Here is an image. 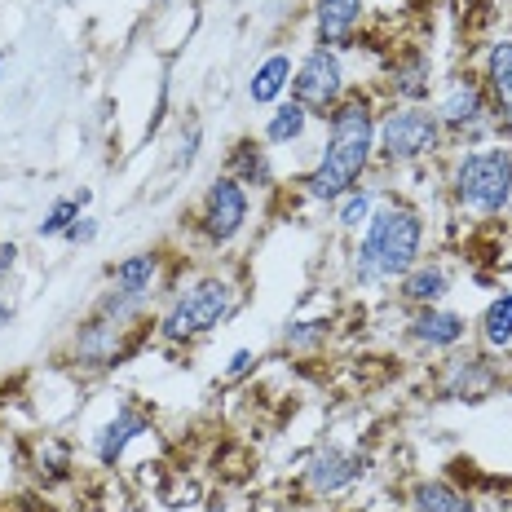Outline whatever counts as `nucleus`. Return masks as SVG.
<instances>
[{"mask_svg":"<svg viewBox=\"0 0 512 512\" xmlns=\"http://www.w3.org/2000/svg\"><path fill=\"white\" fill-rule=\"evenodd\" d=\"M486 98L490 111L512 128V40H495L486 53Z\"/></svg>","mask_w":512,"mask_h":512,"instance_id":"11","label":"nucleus"},{"mask_svg":"<svg viewBox=\"0 0 512 512\" xmlns=\"http://www.w3.org/2000/svg\"><path fill=\"white\" fill-rule=\"evenodd\" d=\"M376 142L389 164H411V159H424L429 151H437L442 124H437V115L424 111V106H398V111L384 115Z\"/></svg>","mask_w":512,"mask_h":512,"instance_id":"5","label":"nucleus"},{"mask_svg":"<svg viewBox=\"0 0 512 512\" xmlns=\"http://www.w3.org/2000/svg\"><path fill=\"white\" fill-rule=\"evenodd\" d=\"M327 332V323H296V332H287V345L292 349H305L309 340H318Z\"/></svg>","mask_w":512,"mask_h":512,"instance_id":"24","label":"nucleus"},{"mask_svg":"<svg viewBox=\"0 0 512 512\" xmlns=\"http://www.w3.org/2000/svg\"><path fill=\"white\" fill-rule=\"evenodd\" d=\"M9 323V305H5V296H0V327Z\"/></svg>","mask_w":512,"mask_h":512,"instance_id":"29","label":"nucleus"},{"mask_svg":"<svg viewBox=\"0 0 512 512\" xmlns=\"http://www.w3.org/2000/svg\"><path fill=\"white\" fill-rule=\"evenodd\" d=\"M89 204V190H80L76 199H58V204L49 208V217L40 221V239H53V234H67L71 226L80 221V208Z\"/></svg>","mask_w":512,"mask_h":512,"instance_id":"22","label":"nucleus"},{"mask_svg":"<svg viewBox=\"0 0 512 512\" xmlns=\"http://www.w3.org/2000/svg\"><path fill=\"white\" fill-rule=\"evenodd\" d=\"M234 309V287L226 279H199L195 287L173 301V309L164 314L159 332L164 340H195V336H208L212 327H221Z\"/></svg>","mask_w":512,"mask_h":512,"instance_id":"4","label":"nucleus"},{"mask_svg":"<svg viewBox=\"0 0 512 512\" xmlns=\"http://www.w3.org/2000/svg\"><path fill=\"white\" fill-rule=\"evenodd\" d=\"M345 98V67L332 45H318L292 76V102H301L309 115H332Z\"/></svg>","mask_w":512,"mask_h":512,"instance_id":"6","label":"nucleus"},{"mask_svg":"<svg viewBox=\"0 0 512 512\" xmlns=\"http://www.w3.org/2000/svg\"><path fill=\"white\" fill-rule=\"evenodd\" d=\"M142 433H151V420L124 407V411H115V420H106V424H102V433H98V442H93V451H98V460L111 468V464H120L124 446H128V442H137Z\"/></svg>","mask_w":512,"mask_h":512,"instance_id":"12","label":"nucleus"},{"mask_svg":"<svg viewBox=\"0 0 512 512\" xmlns=\"http://www.w3.org/2000/svg\"><path fill=\"white\" fill-rule=\"evenodd\" d=\"M287 84H292V58H287V53H270V58H265L261 67L252 71L248 98H252L256 106H270V102L283 98Z\"/></svg>","mask_w":512,"mask_h":512,"instance_id":"16","label":"nucleus"},{"mask_svg":"<svg viewBox=\"0 0 512 512\" xmlns=\"http://www.w3.org/2000/svg\"><path fill=\"white\" fill-rule=\"evenodd\" d=\"M371 151H376V120H371L367 98H345L332 111V133H327L323 159L305 177L309 199H345L367 173Z\"/></svg>","mask_w":512,"mask_h":512,"instance_id":"1","label":"nucleus"},{"mask_svg":"<svg viewBox=\"0 0 512 512\" xmlns=\"http://www.w3.org/2000/svg\"><path fill=\"white\" fill-rule=\"evenodd\" d=\"M468 336V318H460L455 309H437V305H424L420 314L411 318V340L429 349H451Z\"/></svg>","mask_w":512,"mask_h":512,"instance_id":"10","label":"nucleus"},{"mask_svg":"<svg viewBox=\"0 0 512 512\" xmlns=\"http://www.w3.org/2000/svg\"><path fill=\"white\" fill-rule=\"evenodd\" d=\"M199 137H204V133H199V128H190L186 146H181V159H177V164H181V168H190V164H195V151H199Z\"/></svg>","mask_w":512,"mask_h":512,"instance_id":"26","label":"nucleus"},{"mask_svg":"<svg viewBox=\"0 0 512 512\" xmlns=\"http://www.w3.org/2000/svg\"><path fill=\"white\" fill-rule=\"evenodd\" d=\"M305 124H309V111L301 102H283L279 111L265 120V142L270 146H287V142H301L305 137Z\"/></svg>","mask_w":512,"mask_h":512,"instance_id":"19","label":"nucleus"},{"mask_svg":"<svg viewBox=\"0 0 512 512\" xmlns=\"http://www.w3.org/2000/svg\"><path fill=\"white\" fill-rule=\"evenodd\" d=\"M230 177L239 186H265L270 181V159H265V146L256 142H239L230 155Z\"/></svg>","mask_w":512,"mask_h":512,"instance_id":"20","label":"nucleus"},{"mask_svg":"<svg viewBox=\"0 0 512 512\" xmlns=\"http://www.w3.org/2000/svg\"><path fill=\"white\" fill-rule=\"evenodd\" d=\"M446 292H451V274L442 265H411L402 274V301L411 305H437Z\"/></svg>","mask_w":512,"mask_h":512,"instance_id":"17","label":"nucleus"},{"mask_svg":"<svg viewBox=\"0 0 512 512\" xmlns=\"http://www.w3.org/2000/svg\"><path fill=\"white\" fill-rule=\"evenodd\" d=\"M482 340L486 349H508L512 345V287L499 292L482 314Z\"/></svg>","mask_w":512,"mask_h":512,"instance_id":"21","label":"nucleus"},{"mask_svg":"<svg viewBox=\"0 0 512 512\" xmlns=\"http://www.w3.org/2000/svg\"><path fill=\"white\" fill-rule=\"evenodd\" d=\"M93 234H98V221H93V217H80L76 226L67 230V239H71V243H93Z\"/></svg>","mask_w":512,"mask_h":512,"instance_id":"25","label":"nucleus"},{"mask_svg":"<svg viewBox=\"0 0 512 512\" xmlns=\"http://www.w3.org/2000/svg\"><path fill=\"white\" fill-rule=\"evenodd\" d=\"M508 354H512V345H508Z\"/></svg>","mask_w":512,"mask_h":512,"instance_id":"31","label":"nucleus"},{"mask_svg":"<svg viewBox=\"0 0 512 512\" xmlns=\"http://www.w3.org/2000/svg\"><path fill=\"white\" fill-rule=\"evenodd\" d=\"M367 473V460L358 451H340V446H323V451L309 460L305 468V482L314 495H340Z\"/></svg>","mask_w":512,"mask_h":512,"instance_id":"9","label":"nucleus"},{"mask_svg":"<svg viewBox=\"0 0 512 512\" xmlns=\"http://www.w3.org/2000/svg\"><path fill=\"white\" fill-rule=\"evenodd\" d=\"M495 367L490 358H455L451 371H446V398H460V402H477L486 389H495Z\"/></svg>","mask_w":512,"mask_h":512,"instance_id":"13","label":"nucleus"},{"mask_svg":"<svg viewBox=\"0 0 512 512\" xmlns=\"http://www.w3.org/2000/svg\"><path fill=\"white\" fill-rule=\"evenodd\" d=\"M155 274H159V256L155 252H137V256H124V261L111 270V287L120 296L146 301L151 287H155Z\"/></svg>","mask_w":512,"mask_h":512,"instance_id":"15","label":"nucleus"},{"mask_svg":"<svg viewBox=\"0 0 512 512\" xmlns=\"http://www.w3.org/2000/svg\"><path fill=\"white\" fill-rule=\"evenodd\" d=\"M248 226V190L234 177H217L204 195V208H199V230H204L208 243H230L234 234Z\"/></svg>","mask_w":512,"mask_h":512,"instance_id":"7","label":"nucleus"},{"mask_svg":"<svg viewBox=\"0 0 512 512\" xmlns=\"http://www.w3.org/2000/svg\"><path fill=\"white\" fill-rule=\"evenodd\" d=\"M437 124L451 128V133H464V137L468 133L482 137L486 124H490V98H486V89L477 80H455L451 89H446L442 106H437Z\"/></svg>","mask_w":512,"mask_h":512,"instance_id":"8","label":"nucleus"},{"mask_svg":"<svg viewBox=\"0 0 512 512\" xmlns=\"http://www.w3.org/2000/svg\"><path fill=\"white\" fill-rule=\"evenodd\" d=\"M420 243H424V221L415 217L411 208H380L371 212L367 230H362L358 243V279L376 283V279H402L411 265H420Z\"/></svg>","mask_w":512,"mask_h":512,"instance_id":"2","label":"nucleus"},{"mask_svg":"<svg viewBox=\"0 0 512 512\" xmlns=\"http://www.w3.org/2000/svg\"><path fill=\"white\" fill-rule=\"evenodd\" d=\"M362 18V0H314V27L323 45H345Z\"/></svg>","mask_w":512,"mask_h":512,"instance_id":"14","label":"nucleus"},{"mask_svg":"<svg viewBox=\"0 0 512 512\" xmlns=\"http://www.w3.org/2000/svg\"><path fill=\"white\" fill-rule=\"evenodd\" d=\"M14 261H18V248H14V243H0V274L14 270Z\"/></svg>","mask_w":512,"mask_h":512,"instance_id":"28","label":"nucleus"},{"mask_svg":"<svg viewBox=\"0 0 512 512\" xmlns=\"http://www.w3.org/2000/svg\"><path fill=\"white\" fill-rule=\"evenodd\" d=\"M0 71H5V49H0Z\"/></svg>","mask_w":512,"mask_h":512,"instance_id":"30","label":"nucleus"},{"mask_svg":"<svg viewBox=\"0 0 512 512\" xmlns=\"http://www.w3.org/2000/svg\"><path fill=\"white\" fill-rule=\"evenodd\" d=\"M411 512H473V499L451 482H420L411 490Z\"/></svg>","mask_w":512,"mask_h":512,"instance_id":"18","label":"nucleus"},{"mask_svg":"<svg viewBox=\"0 0 512 512\" xmlns=\"http://www.w3.org/2000/svg\"><path fill=\"white\" fill-rule=\"evenodd\" d=\"M362 221H371V195L354 186V190L345 195V204H340V226H345V230H358Z\"/></svg>","mask_w":512,"mask_h":512,"instance_id":"23","label":"nucleus"},{"mask_svg":"<svg viewBox=\"0 0 512 512\" xmlns=\"http://www.w3.org/2000/svg\"><path fill=\"white\" fill-rule=\"evenodd\" d=\"M455 199L468 212L499 217L512 204V146H482L455 164Z\"/></svg>","mask_w":512,"mask_h":512,"instance_id":"3","label":"nucleus"},{"mask_svg":"<svg viewBox=\"0 0 512 512\" xmlns=\"http://www.w3.org/2000/svg\"><path fill=\"white\" fill-rule=\"evenodd\" d=\"M252 354H248V349H239V354H234L230 358V367H226V376H243V371H252Z\"/></svg>","mask_w":512,"mask_h":512,"instance_id":"27","label":"nucleus"}]
</instances>
